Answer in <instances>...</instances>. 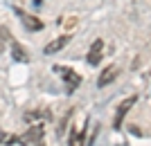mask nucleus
Segmentation results:
<instances>
[{"label": "nucleus", "mask_w": 151, "mask_h": 146, "mask_svg": "<svg viewBox=\"0 0 151 146\" xmlns=\"http://www.w3.org/2000/svg\"><path fill=\"white\" fill-rule=\"evenodd\" d=\"M9 36H12V34L7 32V27H0V43H2V41H7Z\"/></svg>", "instance_id": "9b49d317"}, {"label": "nucleus", "mask_w": 151, "mask_h": 146, "mask_svg": "<svg viewBox=\"0 0 151 146\" xmlns=\"http://www.w3.org/2000/svg\"><path fill=\"white\" fill-rule=\"evenodd\" d=\"M14 11L20 16V23H23V27H25L27 32H41L43 29V20H38L36 16H29V14L20 11V9H14Z\"/></svg>", "instance_id": "20e7f679"}, {"label": "nucleus", "mask_w": 151, "mask_h": 146, "mask_svg": "<svg viewBox=\"0 0 151 146\" xmlns=\"http://www.w3.org/2000/svg\"><path fill=\"white\" fill-rule=\"evenodd\" d=\"M52 115H50V110H29V113H25L23 115V119L25 121H34V119H50Z\"/></svg>", "instance_id": "1a4fd4ad"}, {"label": "nucleus", "mask_w": 151, "mask_h": 146, "mask_svg": "<svg viewBox=\"0 0 151 146\" xmlns=\"http://www.w3.org/2000/svg\"><path fill=\"white\" fill-rule=\"evenodd\" d=\"M101 52H104V41H101V38H95L93 45H90V50H88V56H86L88 65H99Z\"/></svg>", "instance_id": "39448f33"}, {"label": "nucleus", "mask_w": 151, "mask_h": 146, "mask_svg": "<svg viewBox=\"0 0 151 146\" xmlns=\"http://www.w3.org/2000/svg\"><path fill=\"white\" fill-rule=\"evenodd\" d=\"M117 74H120L117 65H108V68H104V72H101L99 79H97V85H99V88H106V85H111V83L117 79Z\"/></svg>", "instance_id": "423d86ee"}, {"label": "nucleus", "mask_w": 151, "mask_h": 146, "mask_svg": "<svg viewBox=\"0 0 151 146\" xmlns=\"http://www.w3.org/2000/svg\"><path fill=\"white\" fill-rule=\"evenodd\" d=\"M135 101H138V97H126L124 101L117 106V113H115V117H113V128H115V130L122 128V121H124V117L129 115V110L135 106Z\"/></svg>", "instance_id": "7ed1b4c3"}, {"label": "nucleus", "mask_w": 151, "mask_h": 146, "mask_svg": "<svg viewBox=\"0 0 151 146\" xmlns=\"http://www.w3.org/2000/svg\"><path fill=\"white\" fill-rule=\"evenodd\" d=\"M12 58H14V61H18V63H29V54H27V50L20 43H16V41H12Z\"/></svg>", "instance_id": "6e6552de"}, {"label": "nucleus", "mask_w": 151, "mask_h": 146, "mask_svg": "<svg viewBox=\"0 0 151 146\" xmlns=\"http://www.w3.org/2000/svg\"><path fill=\"white\" fill-rule=\"evenodd\" d=\"M68 43H70V36H68V34H63V36H57L54 41H50V43L43 47V54H57V52H61Z\"/></svg>", "instance_id": "0eeeda50"}, {"label": "nucleus", "mask_w": 151, "mask_h": 146, "mask_svg": "<svg viewBox=\"0 0 151 146\" xmlns=\"http://www.w3.org/2000/svg\"><path fill=\"white\" fill-rule=\"evenodd\" d=\"M54 72L63 79V83H65V92H68V95H72V92L81 85V74H77L72 68H65V65H54Z\"/></svg>", "instance_id": "f03ea898"}, {"label": "nucleus", "mask_w": 151, "mask_h": 146, "mask_svg": "<svg viewBox=\"0 0 151 146\" xmlns=\"http://www.w3.org/2000/svg\"><path fill=\"white\" fill-rule=\"evenodd\" d=\"M43 135H45V124L36 121V124H32L23 135H18L16 142H18L20 146H45Z\"/></svg>", "instance_id": "f257e3e1"}, {"label": "nucleus", "mask_w": 151, "mask_h": 146, "mask_svg": "<svg viewBox=\"0 0 151 146\" xmlns=\"http://www.w3.org/2000/svg\"><path fill=\"white\" fill-rule=\"evenodd\" d=\"M68 146H83V128H72V133H70V142Z\"/></svg>", "instance_id": "9d476101"}]
</instances>
